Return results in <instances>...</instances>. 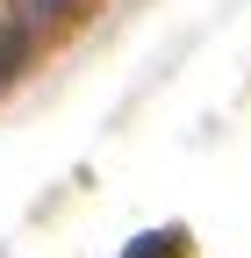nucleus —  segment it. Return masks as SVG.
Segmentation results:
<instances>
[{"label": "nucleus", "instance_id": "obj_3", "mask_svg": "<svg viewBox=\"0 0 251 258\" xmlns=\"http://www.w3.org/2000/svg\"><path fill=\"white\" fill-rule=\"evenodd\" d=\"M22 57H29V29H22V22H8V29H0V86L22 72Z\"/></svg>", "mask_w": 251, "mask_h": 258}, {"label": "nucleus", "instance_id": "obj_1", "mask_svg": "<svg viewBox=\"0 0 251 258\" xmlns=\"http://www.w3.org/2000/svg\"><path fill=\"white\" fill-rule=\"evenodd\" d=\"M15 8H22L15 22L29 29V36H36V29H50V22H65V15L79 8V0H15Z\"/></svg>", "mask_w": 251, "mask_h": 258}, {"label": "nucleus", "instance_id": "obj_2", "mask_svg": "<svg viewBox=\"0 0 251 258\" xmlns=\"http://www.w3.org/2000/svg\"><path fill=\"white\" fill-rule=\"evenodd\" d=\"M122 258H186V237H179V230H151V237H137Z\"/></svg>", "mask_w": 251, "mask_h": 258}]
</instances>
